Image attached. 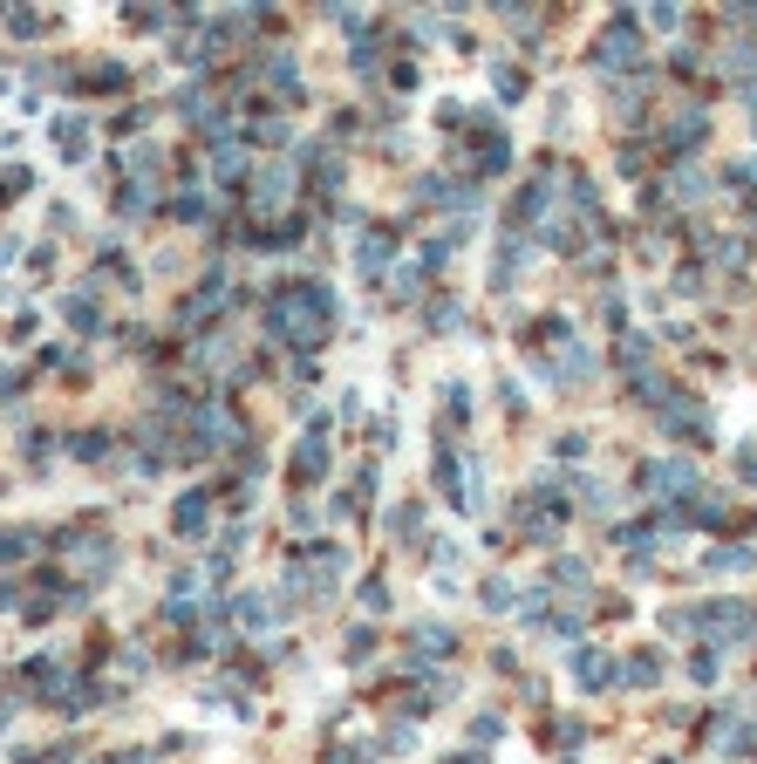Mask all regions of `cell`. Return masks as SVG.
Here are the masks:
<instances>
[{"label":"cell","instance_id":"cell-1","mask_svg":"<svg viewBox=\"0 0 757 764\" xmlns=\"http://www.w3.org/2000/svg\"><path fill=\"white\" fill-rule=\"evenodd\" d=\"M328 314H335V294H328L321 280H287V287H273V301H266V328H273L280 342H294V348H314L328 335Z\"/></svg>","mask_w":757,"mask_h":764},{"label":"cell","instance_id":"cell-2","mask_svg":"<svg viewBox=\"0 0 757 764\" xmlns=\"http://www.w3.org/2000/svg\"><path fill=\"white\" fill-rule=\"evenodd\" d=\"M642 62V35H635V21H607L601 41H594V69H635Z\"/></svg>","mask_w":757,"mask_h":764},{"label":"cell","instance_id":"cell-3","mask_svg":"<svg viewBox=\"0 0 757 764\" xmlns=\"http://www.w3.org/2000/svg\"><path fill=\"white\" fill-rule=\"evenodd\" d=\"M294 198V164H260V178H253V205L273 212V205H287Z\"/></svg>","mask_w":757,"mask_h":764},{"label":"cell","instance_id":"cell-4","mask_svg":"<svg viewBox=\"0 0 757 764\" xmlns=\"http://www.w3.org/2000/svg\"><path fill=\"white\" fill-rule=\"evenodd\" d=\"M642 485L648 492H676V498H696V471L682 458H662V464H648L642 471Z\"/></svg>","mask_w":757,"mask_h":764},{"label":"cell","instance_id":"cell-5","mask_svg":"<svg viewBox=\"0 0 757 764\" xmlns=\"http://www.w3.org/2000/svg\"><path fill=\"white\" fill-rule=\"evenodd\" d=\"M696 621H703V628H717V635H751V608H744V601H710Z\"/></svg>","mask_w":757,"mask_h":764},{"label":"cell","instance_id":"cell-6","mask_svg":"<svg viewBox=\"0 0 757 764\" xmlns=\"http://www.w3.org/2000/svg\"><path fill=\"white\" fill-rule=\"evenodd\" d=\"M205 519H212V492H185V498H178V512H171L178 533H205Z\"/></svg>","mask_w":757,"mask_h":764},{"label":"cell","instance_id":"cell-7","mask_svg":"<svg viewBox=\"0 0 757 764\" xmlns=\"http://www.w3.org/2000/svg\"><path fill=\"white\" fill-rule=\"evenodd\" d=\"M321 464H328V430H314V437H307L301 451H294V478H321Z\"/></svg>","mask_w":757,"mask_h":764},{"label":"cell","instance_id":"cell-8","mask_svg":"<svg viewBox=\"0 0 757 764\" xmlns=\"http://www.w3.org/2000/svg\"><path fill=\"white\" fill-rule=\"evenodd\" d=\"M573 676H580V689H607V683H614V655H580Z\"/></svg>","mask_w":757,"mask_h":764},{"label":"cell","instance_id":"cell-9","mask_svg":"<svg viewBox=\"0 0 757 764\" xmlns=\"http://www.w3.org/2000/svg\"><path fill=\"white\" fill-rule=\"evenodd\" d=\"M76 567H82V573H110V567H116V546H103V539H82Z\"/></svg>","mask_w":757,"mask_h":764},{"label":"cell","instance_id":"cell-10","mask_svg":"<svg viewBox=\"0 0 757 764\" xmlns=\"http://www.w3.org/2000/svg\"><path fill=\"white\" fill-rule=\"evenodd\" d=\"M710 567H717V573H751L757 553H751V546H717V553H710Z\"/></svg>","mask_w":757,"mask_h":764},{"label":"cell","instance_id":"cell-11","mask_svg":"<svg viewBox=\"0 0 757 764\" xmlns=\"http://www.w3.org/2000/svg\"><path fill=\"white\" fill-rule=\"evenodd\" d=\"M621 676H628V683H655V676H662V655H655V649L628 655V669H621Z\"/></svg>","mask_w":757,"mask_h":764},{"label":"cell","instance_id":"cell-12","mask_svg":"<svg viewBox=\"0 0 757 764\" xmlns=\"http://www.w3.org/2000/svg\"><path fill=\"white\" fill-rule=\"evenodd\" d=\"M696 137H703V110H682L676 123H669V144L682 151V144H696Z\"/></svg>","mask_w":757,"mask_h":764},{"label":"cell","instance_id":"cell-13","mask_svg":"<svg viewBox=\"0 0 757 764\" xmlns=\"http://www.w3.org/2000/svg\"><path fill=\"white\" fill-rule=\"evenodd\" d=\"M389 246H396L389 232H369V239H362V273H382V260H389Z\"/></svg>","mask_w":757,"mask_h":764},{"label":"cell","instance_id":"cell-14","mask_svg":"<svg viewBox=\"0 0 757 764\" xmlns=\"http://www.w3.org/2000/svg\"><path fill=\"white\" fill-rule=\"evenodd\" d=\"M410 642H417V655H430V649L444 655V649H451V628H437V621H423V628L410 635Z\"/></svg>","mask_w":757,"mask_h":764},{"label":"cell","instance_id":"cell-15","mask_svg":"<svg viewBox=\"0 0 757 764\" xmlns=\"http://www.w3.org/2000/svg\"><path fill=\"white\" fill-rule=\"evenodd\" d=\"M266 76H273L280 89H287V96H294V55H266Z\"/></svg>","mask_w":757,"mask_h":764},{"label":"cell","instance_id":"cell-16","mask_svg":"<svg viewBox=\"0 0 757 764\" xmlns=\"http://www.w3.org/2000/svg\"><path fill=\"white\" fill-rule=\"evenodd\" d=\"M580 498H587V512H614V492H607V485H594V478L580 485Z\"/></svg>","mask_w":757,"mask_h":764},{"label":"cell","instance_id":"cell-17","mask_svg":"<svg viewBox=\"0 0 757 764\" xmlns=\"http://www.w3.org/2000/svg\"><path fill=\"white\" fill-rule=\"evenodd\" d=\"M253 137H266V144H280V137H287V116H260V123H253Z\"/></svg>","mask_w":757,"mask_h":764},{"label":"cell","instance_id":"cell-18","mask_svg":"<svg viewBox=\"0 0 757 764\" xmlns=\"http://www.w3.org/2000/svg\"><path fill=\"white\" fill-rule=\"evenodd\" d=\"M62 314H69L76 328H96V307H89V301H62Z\"/></svg>","mask_w":757,"mask_h":764},{"label":"cell","instance_id":"cell-19","mask_svg":"<svg viewBox=\"0 0 757 764\" xmlns=\"http://www.w3.org/2000/svg\"><path fill=\"white\" fill-rule=\"evenodd\" d=\"M362 608L382 614V608H389V587H376V580H369V587H362Z\"/></svg>","mask_w":757,"mask_h":764},{"label":"cell","instance_id":"cell-20","mask_svg":"<svg viewBox=\"0 0 757 764\" xmlns=\"http://www.w3.org/2000/svg\"><path fill=\"white\" fill-rule=\"evenodd\" d=\"M451 764H478V758H451Z\"/></svg>","mask_w":757,"mask_h":764}]
</instances>
